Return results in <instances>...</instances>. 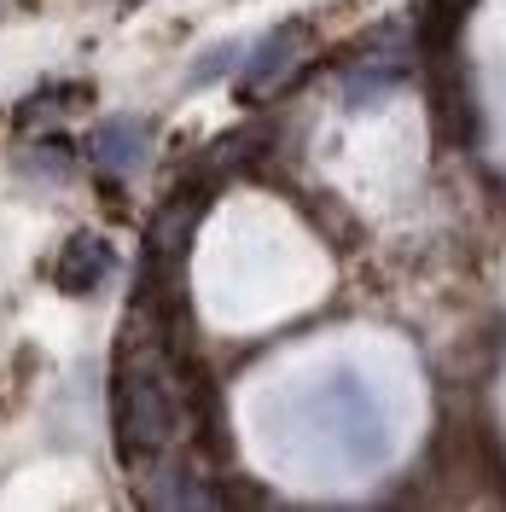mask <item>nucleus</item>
Listing matches in <instances>:
<instances>
[{
    "label": "nucleus",
    "mask_w": 506,
    "mask_h": 512,
    "mask_svg": "<svg viewBox=\"0 0 506 512\" xmlns=\"http://www.w3.org/2000/svg\"><path fill=\"white\" fill-rule=\"evenodd\" d=\"M181 431V396L169 384V361L152 344H134L117 373V448L128 460L163 454Z\"/></svg>",
    "instance_id": "f257e3e1"
},
{
    "label": "nucleus",
    "mask_w": 506,
    "mask_h": 512,
    "mask_svg": "<svg viewBox=\"0 0 506 512\" xmlns=\"http://www.w3.org/2000/svg\"><path fill=\"white\" fill-rule=\"evenodd\" d=\"M402 82H408V59L402 53H373V59H361L344 76V99H349V111H355V105H373V99H384Z\"/></svg>",
    "instance_id": "39448f33"
},
{
    "label": "nucleus",
    "mask_w": 506,
    "mask_h": 512,
    "mask_svg": "<svg viewBox=\"0 0 506 512\" xmlns=\"http://www.w3.org/2000/svg\"><path fill=\"white\" fill-rule=\"evenodd\" d=\"M88 158L99 175H134L152 158V123L146 117H105L88 140Z\"/></svg>",
    "instance_id": "7ed1b4c3"
},
{
    "label": "nucleus",
    "mask_w": 506,
    "mask_h": 512,
    "mask_svg": "<svg viewBox=\"0 0 506 512\" xmlns=\"http://www.w3.org/2000/svg\"><path fill=\"white\" fill-rule=\"evenodd\" d=\"M233 59H239V47H216L210 59L198 64V70H192V82H198V88H204V82H216V76H222V70H227Z\"/></svg>",
    "instance_id": "0eeeda50"
},
{
    "label": "nucleus",
    "mask_w": 506,
    "mask_h": 512,
    "mask_svg": "<svg viewBox=\"0 0 506 512\" xmlns=\"http://www.w3.org/2000/svg\"><path fill=\"white\" fill-rule=\"evenodd\" d=\"M111 268H117L111 245H105L99 233H76V239H64L59 262H53V280H59V291H70V297H88V291H99L111 280Z\"/></svg>",
    "instance_id": "20e7f679"
},
{
    "label": "nucleus",
    "mask_w": 506,
    "mask_h": 512,
    "mask_svg": "<svg viewBox=\"0 0 506 512\" xmlns=\"http://www.w3.org/2000/svg\"><path fill=\"white\" fill-rule=\"evenodd\" d=\"M303 53H309V24H280L274 35H262L256 53H251V64H245V76H239V99L256 105L262 94H274L285 76L297 70Z\"/></svg>",
    "instance_id": "f03ea898"
},
{
    "label": "nucleus",
    "mask_w": 506,
    "mask_h": 512,
    "mask_svg": "<svg viewBox=\"0 0 506 512\" xmlns=\"http://www.w3.org/2000/svg\"><path fill=\"white\" fill-rule=\"evenodd\" d=\"M472 6L477 0H425V6H419V47H425V53H448Z\"/></svg>",
    "instance_id": "423d86ee"
}]
</instances>
